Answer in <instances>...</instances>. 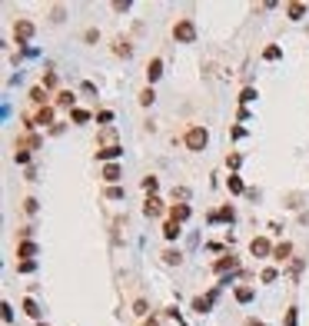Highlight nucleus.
Here are the masks:
<instances>
[{
  "mask_svg": "<svg viewBox=\"0 0 309 326\" xmlns=\"http://www.w3.org/2000/svg\"><path fill=\"white\" fill-rule=\"evenodd\" d=\"M206 143H210L206 127H190V130H186V136H183V147H186V150H193V153L206 150Z\"/></svg>",
  "mask_w": 309,
  "mask_h": 326,
  "instance_id": "1",
  "label": "nucleus"
},
{
  "mask_svg": "<svg viewBox=\"0 0 309 326\" xmlns=\"http://www.w3.org/2000/svg\"><path fill=\"white\" fill-rule=\"evenodd\" d=\"M173 40H176V43H193V40H196V23L190 17L176 20V23H173Z\"/></svg>",
  "mask_w": 309,
  "mask_h": 326,
  "instance_id": "2",
  "label": "nucleus"
},
{
  "mask_svg": "<svg viewBox=\"0 0 309 326\" xmlns=\"http://www.w3.org/2000/svg\"><path fill=\"white\" fill-rule=\"evenodd\" d=\"M34 127H40V130H54L57 123H54V107H37V114L34 116H27V130H34Z\"/></svg>",
  "mask_w": 309,
  "mask_h": 326,
  "instance_id": "3",
  "label": "nucleus"
},
{
  "mask_svg": "<svg viewBox=\"0 0 309 326\" xmlns=\"http://www.w3.org/2000/svg\"><path fill=\"white\" fill-rule=\"evenodd\" d=\"M34 34H37L34 20H23V17H20L17 23H14V40H17L20 47H27V43H30V40H34Z\"/></svg>",
  "mask_w": 309,
  "mask_h": 326,
  "instance_id": "4",
  "label": "nucleus"
},
{
  "mask_svg": "<svg viewBox=\"0 0 309 326\" xmlns=\"http://www.w3.org/2000/svg\"><path fill=\"white\" fill-rule=\"evenodd\" d=\"M273 243H270V240H266V236H253V240H250V253H253V256H259V260H263V256H273Z\"/></svg>",
  "mask_w": 309,
  "mask_h": 326,
  "instance_id": "5",
  "label": "nucleus"
},
{
  "mask_svg": "<svg viewBox=\"0 0 309 326\" xmlns=\"http://www.w3.org/2000/svg\"><path fill=\"white\" fill-rule=\"evenodd\" d=\"M236 267H239V260L233 256V253H226V256H219L216 263H213V273H216V276H223V273H233Z\"/></svg>",
  "mask_w": 309,
  "mask_h": 326,
  "instance_id": "6",
  "label": "nucleus"
},
{
  "mask_svg": "<svg viewBox=\"0 0 309 326\" xmlns=\"http://www.w3.org/2000/svg\"><path fill=\"white\" fill-rule=\"evenodd\" d=\"M123 156V147L116 143V147H97V160H107V163H116Z\"/></svg>",
  "mask_w": 309,
  "mask_h": 326,
  "instance_id": "7",
  "label": "nucleus"
},
{
  "mask_svg": "<svg viewBox=\"0 0 309 326\" xmlns=\"http://www.w3.org/2000/svg\"><path fill=\"white\" fill-rule=\"evenodd\" d=\"M160 77H163V60H160V57H153L150 63H146V83L153 87V83H156Z\"/></svg>",
  "mask_w": 309,
  "mask_h": 326,
  "instance_id": "8",
  "label": "nucleus"
},
{
  "mask_svg": "<svg viewBox=\"0 0 309 326\" xmlns=\"http://www.w3.org/2000/svg\"><path fill=\"white\" fill-rule=\"evenodd\" d=\"M57 107H63L67 114L77 110V94H73V90H57Z\"/></svg>",
  "mask_w": 309,
  "mask_h": 326,
  "instance_id": "9",
  "label": "nucleus"
},
{
  "mask_svg": "<svg viewBox=\"0 0 309 326\" xmlns=\"http://www.w3.org/2000/svg\"><path fill=\"white\" fill-rule=\"evenodd\" d=\"M37 253H40V247H37L34 240H20V243H17V256H20V260H34Z\"/></svg>",
  "mask_w": 309,
  "mask_h": 326,
  "instance_id": "10",
  "label": "nucleus"
},
{
  "mask_svg": "<svg viewBox=\"0 0 309 326\" xmlns=\"http://www.w3.org/2000/svg\"><path fill=\"white\" fill-rule=\"evenodd\" d=\"M143 213H146V216H160V213H163V200H160L156 193H153V196H146V200H143Z\"/></svg>",
  "mask_w": 309,
  "mask_h": 326,
  "instance_id": "11",
  "label": "nucleus"
},
{
  "mask_svg": "<svg viewBox=\"0 0 309 326\" xmlns=\"http://www.w3.org/2000/svg\"><path fill=\"white\" fill-rule=\"evenodd\" d=\"M190 203H173V207H170V220H176V223H186V220H190Z\"/></svg>",
  "mask_w": 309,
  "mask_h": 326,
  "instance_id": "12",
  "label": "nucleus"
},
{
  "mask_svg": "<svg viewBox=\"0 0 309 326\" xmlns=\"http://www.w3.org/2000/svg\"><path fill=\"white\" fill-rule=\"evenodd\" d=\"M40 143H43V140H40L37 134H30V136H20L17 143H14V150H27V153H30V150H37Z\"/></svg>",
  "mask_w": 309,
  "mask_h": 326,
  "instance_id": "13",
  "label": "nucleus"
},
{
  "mask_svg": "<svg viewBox=\"0 0 309 326\" xmlns=\"http://www.w3.org/2000/svg\"><path fill=\"white\" fill-rule=\"evenodd\" d=\"M213 303H216V289H213V293H206V296H196V300H193V309H196V313H210Z\"/></svg>",
  "mask_w": 309,
  "mask_h": 326,
  "instance_id": "14",
  "label": "nucleus"
},
{
  "mask_svg": "<svg viewBox=\"0 0 309 326\" xmlns=\"http://www.w3.org/2000/svg\"><path fill=\"white\" fill-rule=\"evenodd\" d=\"M306 10H309V7H306V3H299V0L286 3V17H290V20H303V17H306Z\"/></svg>",
  "mask_w": 309,
  "mask_h": 326,
  "instance_id": "15",
  "label": "nucleus"
},
{
  "mask_svg": "<svg viewBox=\"0 0 309 326\" xmlns=\"http://www.w3.org/2000/svg\"><path fill=\"white\" fill-rule=\"evenodd\" d=\"M120 173H123V167H120V163H107V167H103V180H107L110 187H116Z\"/></svg>",
  "mask_w": 309,
  "mask_h": 326,
  "instance_id": "16",
  "label": "nucleus"
},
{
  "mask_svg": "<svg viewBox=\"0 0 309 326\" xmlns=\"http://www.w3.org/2000/svg\"><path fill=\"white\" fill-rule=\"evenodd\" d=\"M97 143H100V147H116V130H113V127H103L100 136H97Z\"/></svg>",
  "mask_w": 309,
  "mask_h": 326,
  "instance_id": "17",
  "label": "nucleus"
},
{
  "mask_svg": "<svg viewBox=\"0 0 309 326\" xmlns=\"http://www.w3.org/2000/svg\"><path fill=\"white\" fill-rule=\"evenodd\" d=\"M290 253H292V243H286V240H283V243H276L273 260H276V263H286V260H290Z\"/></svg>",
  "mask_w": 309,
  "mask_h": 326,
  "instance_id": "18",
  "label": "nucleus"
},
{
  "mask_svg": "<svg viewBox=\"0 0 309 326\" xmlns=\"http://www.w3.org/2000/svg\"><path fill=\"white\" fill-rule=\"evenodd\" d=\"M113 54H116V57H123V60H130V57H133V47L120 37V40H113Z\"/></svg>",
  "mask_w": 309,
  "mask_h": 326,
  "instance_id": "19",
  "label": "nucleus"
},
{
  "mask_svg": "<svg viewBox=\"0 0 309 326\" xmlns=\"http://www.w3.org/2000/svg\"><path fill=\"white\" fill-rule=\"evenodd\" d=\"M163 263H166V267H180V263H183V253H180V249H173V247L163 249Z\"/></svg>",
  "mask_w": 309,
  "mask_h": 326,
  "instance_id": "20",
  "label": "nucleus"
},
{
  "mask_svg": "<svg viewBox=\"0 0 309 326\" xmlns=\"http://www.w3.org/2000/svg\"><path fill=\"white\" fill-rule=\"evenodd\" d=\"M30 100H34L37 107H50V103H47V90H43V87H30Z\"/></svg>",
  "mask_w": 309,
  "mask_h": 326,
  "instance_id": "21",
  "label": "nucleus"
},
{
  "mask_svg": "<svg viewBox=\"0 0 309 326\" xmlns=\"http://www.w3.org/2000/svg\"><path fill=\"white\" fill-rule=\"evenodd\" d=\"M180 223H176V220H166V223H163V236H166V240H176V236H180Z\"/></svg>",
  "mask_w": 309,
  "mask_h": 326,
  "instance_id": "22",
  "label": "nucleus"
},
{
  "mask_svg": "<svg viewBox=\"0 0 309 326\" xmlns=\"http://www.w3.org/2000/svg\"><path fill=\"white\" fill-rule=\"evenodd\" d=\"M253 296H256L253 287H246V283H243V287H236V303H250Z\"/></svg>",
  "mask_w": 309,
  "mask_h": 326,
  "instance_id": "23",
  "label": "nucleus"
},
{
  "mask_svg": "<svg viewBox=\"0 0 309 326\" xmlns=\"http://www.w3.org/2000/svg\"><path fill=\"white\" fill-rule=\"evenodd\" d=\"M226 187H230V193H236V196H239V193H246V187H243V180H239L236 173H230V180H226Z\"/></svg>",
  "mask_w": 309,
  "mask_h": 326,
  "instance_id": "24",
  "label": "nucleus"
},
{
  "mask_svg": "<svg viewBox=\"0 0 309 326\" xmlns=\"http://www.w3.org/2000/svg\"><path fill=\"white\" fill-rule=\"evenodd\" d=\"M216 220H226V223H233V220H236V210L226 203V207H219V210H216Z\"/></svg>",
  "mask_w": 309,
  "mask_h": 326,
  "instance_id": "25",
  "label": "nucleus"
},
{
  "mask_svg": "<svg viewBox=\"0 0 309 326\" xmlns=\"http://www.w3.org/2000/svg\"><path fill=\"white\" fill-rule=\"evenodd\" d=\"M279 57H283V47H276V43H270V47L263 50V60H270V63H273V60H279Z\"/></svg>",
  "mask_w": 309,
  "mask_h": 326,
  "instance_id": "26",
  "label": "nucleus"
},
{
  "mask_svg": "<svg viewBox=\"0 0 309 326\" xmlns=\"http://www.w3.org/2000/svg\"><path fill=\"white\" fill-rule=\"evenodd\" d=\"M239 167H243V156H239V153H226V170L236 173Z\"/></svg>",
  "mask_w": 309,
  "mask_h": 326,
  "instance_id": "27",
  "label": "nucleus"
},
{
  "mask_svg": "<svg viewBox=\"0 0 309 326\" xmlns=\"http://www.w3.org/2000/svg\"><path fill=\"white\" fill-rule=\"evenodd\" d=\"M259 280H263V283H276V280H279V269H276V267H266L263 273H259Z\"/></svg>",
  "mask_w": 309,
  "mask_h": 326,
  "instance_id": "28",
  "label": "nucleus"
},
{
  "mask_svg": "<svg viewBox=\"0 0 309 326\" xmlns=\"http://www.w3.org/2000/svg\"><path fill=\"white\" fill-rule=\"evenodd\" d=\"M70 120L73 123H90V110H80L77 107V110H70Z\"/></svg>",
  "mask_w": 309,
  "mask_h": 326,
  "instance_id": "29",
  "label": "nucleus"
},
{
  "mask_svg": "<svg viewBox=\"0 0 309 326\" xmlns=\"http://www.w3.org/2000/svg\"><path fill=\"white\" fill-rule=\"evenodd\" d=\"M256 96H259V94H256V87H243V94H239V103L246 107V103H253Z\"/></svg>",
  "mask_w": 309,
  "mask_h": 326,
  "instance_id": "30",
  "label": "nucleus"
},
{
  "mask_svg": "<svg viewBox=\"0 0 309 326\" xmlns=\"http://www.w3.org/2000/svg\"><path fill=\"white\" fill-rule=\"evenodd\" d=\"M23 313H27V316H34V320H40V309H37V303L30 300V296L23 300Z\"/></svg>",
  "mask_w": 309,
  "mask_h": 326,
  "instance_id": "31",
  "label": "nucleus"
},
{
  "mask_svg": "<svg viewBox=\"0 0 309 326\" xmlns=\"http://www.w3.org/2000/svg\"><path fill=\"white\" fill-rule=\"evenodd\" d=\"M153 100H156V94H153V87H143V90H140V103H143V107H150Z\"/></svg>",
  "mask_w": 309,
  "mask_h": 326,
  "instance_id": "32",
  "label": "nucleus"
},
{
  "mask_svg": "<svg viewBox=\"0 0 309 326\" xmlns=\"http://www.w3.org/2000/svg\"><path fill=\"white\" fill-rule=\"evenodd\" d=\"M156 187H160V183H156V176H143V190H146V196H153V193H156Z\"/></svg>",
  "mask_w": 309,
  "mask_h": 326,
  "instance_id": "33",
  "label": "nucleus"
},
{
  "mask_svg": "<svg viewBox=\"0 0 309 326\" xmlns=\"http://www.w3.org/2000/svg\"><path fill=\"white\" fill-rule=\"evenodd\" d=\"M103 196H107V200H123V187H107Z\"/></svg>",
  "mask_w": 309,
  "mask_h": 326,
  "instance_id": "34",
  "label": "nucleus"
},
{
  "mask_svg": "<svg viewBox=\"0 0 309 326\" xmlns=\"http://www.w3.org/2000/svg\"><path fill=\"white\" fill-rule=\"evenodd\" d=\"M286 326H299V309H296V307L286 309Z\"/></svg>",
  "mask_w": 309,
  "mask_h": 326,
  "instance_id": "35",
  "label": "nucleus"
},
{
  "mask_svg": "<svg viewBox=\"0 0 309 326\" xmlns=\"http://www.w3.org/2000/svg\"><path fill=\"white\" fill-rule=\"evenodd\" d=\"M14 163L27 167V163H30V153H27V150H14Z\"/></svg>",
  "mask_w": 309,
  "mask_h": 326,
  "instance_id": "36",
  "label": "nucleus"
},
{
  "mask_svg": "<svg viewBox=\"0 0 309 326\" xmlns=\"http://www.w3.org/2000/svg\"><path fill=\"white\" fill-rule=\"evenodd\" d=\"M133 313H136V316H146V313H150V303H146V300H136V303H133Z\"/></svg>",
  "mask_w": 309,
  "mask_h": 326,
  "instance_id": "37",
  "label": "nucleus"
},
{
  "mask_svg": "<svg viewBox=\"0 0 309 326\" xmlns=\"http://www.w3.org/2000/svg\"><path fill=\"white\" fill-rule=\"evenodd\" d=\"M34 269H37L34 260H20V263H17V273H34Z\"/></svg>",
  "mask_w": 309,
  "mask_h": 326,
  "instance_id": "38",
  "label": "nucleus"
},
{
  "mask_svg": "<svg viewBox=\"0 0 309 326\" xmlns=\"http://www.w3.org/2000/svg\"><path fill=\"white\" fill-rule=\"evenodd\" d=\"M23 210H27V213H30V216H34V213L40 210V203H37L34 196H27V200H23Z\"/></svg>",
  "mask_w": 309,
  "mask_h": 326,
  "instance_id": "39",
  "label": "nucleus"
},
{
  "mask_svg": "<svg viewBox=\"0 0 309 326\" xmlns=\"http://www.w3.org/2000/svg\"><path fill=\"white\" fill-rule=\"evenodd\" d=\"M110 7H113V10H116V14H127V10H130V0H113V3H110Z\"/></svg>",
  "mask_w": 309,
  "mask_h": 326,
  "instance_id": "40",
  "label": "nucleus"
},
{
  "mask_svg": "<svg viewBox=\"0 0 309 326\" xmlns=\"http://www.w3.org/2000/svg\"><path fill=\"white\" fill-rule=\"evenodd\" d=\"M43 87H57V74H54V70H47V74H43Z\"/></svg>",
  "mask_w": 309,
  "mask_h": 326,
  "instance_id": "41",
  "label": "nucleus"
},
{
  "mask_svg": "<svg viewBox=\"0 0 309 326\" xmlns=\"http://www.w3.org/2000/svg\"><path fill=\"white\" fill-rule=\"evenodd\" d=\"M0 309H3V323H10V320H14V307H10V303H3Z\"/></svg>",
  "mask_w": 309,
  "mask_h": 326,
  "instance_id": "42",
  "label": "nucleus"
},
{
  "mask_svg": "<svg viewBox=\"0 0 309 326\" xmlns=\"http://www.w3.org/2000/svg\"><path fill=\"white\" fill-rule=\"evenodd\" d=\"M97 120H100V123H110V120H113V110H100Z\"/></svg>",
  "mask_w": 309,
  "mask_h": 326,
  "instance_id": "43",
  "label": "nucleus"
},
{
  "mask_svg": "<svg viewBox=\"0 0 309 326\" xmlns=\"http://www.w3.org/2000/svg\"><path fill=\"white\" fill-rule=\"evenodd\" d=\"M173 200H190V190L180 187V190H173Z\"/></svg>",
  "mask_w": 309,
  "mask_h": 326,
  "instance_id": "44",
  "label": "nucleus"
},
{
  "mask_svg": "<svg viewBox=\"0 0 309 326\" xmlns=\"http://www.w3.org/2000/svg\"><path fill=\"white\" fill-rule=\"evenodd\" d=\"M83 37L90 40V43H97V40H100V30H87V34H83Z\"/></svg>",
  "mask_w": 309,
  "mask_h": 326,
  "instance_id": "45",
  "label": "nucleus"
},
{
  "mask_svg": "<svg viewBox=\"0 0 309 326\" xmlns=\"http://www.w3.org/2000/svg\"><path fill=\"white\" fill-rule=\"evenodd\" d=\"M143 326H160V320H156V316H150V320H143Z\"/></svg>",
  "mask_w": 309,
  "mask_h": 326,
  "instance_id": "46",
  "label": "nucleus"
},
{
  "mask_svg": "<svg viewBox=\"0 0 309 326\" xmlns=\"http://www.w3.org/2000/svg\"><path fill=\"white\" fill-rule=\"evenodd\" d=\"M250 326H266V323H250Z\"/></svg>",
  "mask_w": 309,
  "mask_h": 326,
  "instance_id": "47",
  "label": "nucleus"
},
{
  "mask_svg": "<svg viewBox=\"0 0 309 326\" xmlns=\"http://www.w3.org/2000/svg\"><path fill=\"white\" fill-rule=\"evenodd\" d=\"M37 326H47V323H37Z\"/></svg>",
  "mask_w": 309,
  "mask_h": 326,
  "instance_id": "48",
  "label": "nucleus"
}]
</instances>
